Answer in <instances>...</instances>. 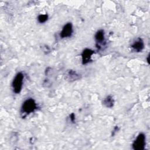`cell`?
<instances>
[{
	"label": "cell",
	"mask_w": 150,
	"mask_h": 150,
	"mask_svg": "<svg viewBox=\"0 0 150 150\" xmlns=\"http://www.w3.org/2000/svg\"><path fill=\"white\" fill-rule=\"evenodd\" d=\"M36 109L37 105L35 101L32 98H29L23 103L21 107V112L25 115H28L34 112Z\"/></svg>",
	"instance_id": "obj_1"
},
{
	"label": "cell",
	"mask_w": 150,
	"mask_h": 150,
	"mask_svg": "<svg viewBox=\"0 0 150 150\" xmlns=\"http://www.w3.org/2000/svg\"><path fill=\"white\" fill-rule=\"evenodd\" d=\"M23 75L22 73L19 72L16 74L12 83L13 91L15 93L19 94L21 93L23 86Z\"/></svg>",
	"instance_id": "obj_2"
},
{
	"label": "cell",
	"mask_w": 150,
	"mask_h": 150,
	"mask_svg": "<svg viewBox=\"0 0 150 150\" xmlns=\"http://www.w3.org/2000/svg\"><path fill=\"white\" fill-rule=\"evenodd\" d=\"M146 137L144 134L140 133L132 143V148L134 150H144L146 144Z\"/></svg>",
	"instance_id": "obj_3"
},
{
	"label": "cell",
	"mask_w": 150,
	"mask_h": 150,
	"mask_svg": "<svg viewBox=\"0 0 150 150\" xmlns=\"http://www.w3.org/2000/svg\"><path fill=\"white\" fill-rule=\"evenodd\" d=\"M95 40L96 42V47L98 49H101L103 46H105V33L103 30L100 29L96 32L95 35Z\"/></svg>",
	"instance_id": "obj_4"
},
{
	"label": "cell",
	"mask_w": 150,
	"mask_h": 150,
	"mask_svg": "<svg viewBox=\"0 0 150 150\" xmlns=\"http://www.w3.org/2000/svg\"><path fill=\"white\" fill-rule=\"evenodd\" d=\"M94 52L90 49L86 48L81 53V62L83 64H86L91 61V57Z\"/></svg>",
	"instance_id": "obj_5"
},
{
	"label": "cell",
	"mask_w": 150,
	"mask_h": 150,
	"mask_svg": "<svg viewBox=\"0 0 150 150\" xmlns=\"http://www.w3.org/2000/svg\"><path fill=\"white\" fill-rule=\"evenodd\" d=\"M73 33V26L71 23L69 22L64 25L60 33V36L62 38H69Z\"/></svg>",
	"instance_id": "obj_6"
},
{
	"label": "cell",
	"mask_w": 150,
	"mask_h": 150,
	"mask_svg": "<svg viewBox=\"0 0 150 150\" xmlns=\"http://www.w3.org/2000/svg\"><path fill=\"white\" fill-rule=\"evenodd\" d=\"M132 50L136 52H141L144 48V42L141 38H138L131 45Z\"/></svg>",
	"instance_id": "obj_7"
},
{
	"label": "cell",
	"mask_w": 150,
	"mask_h": 150,
	"mask_svg": "<svg viewBox=\"0 0 150 150\" xmlns=\"http://www.w3.org/2000/svg\"><path fill=\"white\" fill-rule=\"evenodd\" d=\"M66 79L69 81H74L80 79V75L73 70H69L66 74Z\"/></svg>",
	"instance_id": "obj_8"
},
{
	"label": "cell",
	"mask_w": 150,
	"mask_h": 150,
	"mask_svg": "<svg viewBox=\"0 0 150 150\" xmlns=\"http://www.w3.org/2000/svg\"><path fill=\"white\" fill-rule=\"evenodd\" d=\"M103 104L107 108H111L114 105V100L111 96H108L103 100Z\"/></svg>",
	"instance_id": "obj_9"
},
{
	"label": "cell",
	"mask_w": 150,
	"mask_h": 150,
	"mask_svg": "<svg viewBox=\"0 0 150 150\" xmlns=\"http://www.w3.org/2000/svg\"><path fill=\"white\" fill-rule=\"evenodd\" d=\"M48 19V15L47 14H40L38 17V22L40 23H45Z\"/></svg>",
	"instance_id": "obj_10"
},
{
	"label": "cell",
	"mask_w": 150,
	"mask_h": 150,
	"mask_svg": "<svg viewBox=\"0 0 150 150\" xmlns=\"http://www.w3.org/2000/svg\"><path fill=\"white\" fill-rule=\"evenodd\" d=\"M70 119L71 122H74V121H75V114L74 113H71L70 115Z\"/></svg>",
	"instance_id": "obj_11"
}]
</instances>
